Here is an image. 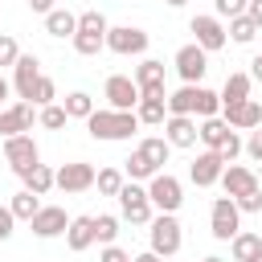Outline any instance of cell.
I'll return each mask as SVG.
<instances>
[{
	"label": "cell",
	"mask_w": 262,
	"mask_h": 262,
	"mask_svg": "<svg viewBox=\"0 0 262 262\" xmlns=\"http://www.w3.org/2000/svg\"><path fill=\"white\" fill-rule=\"evenodd\" d=\"M86 131L102 143H119V139H131L139 131V119H135V111H111L106 106V111H94L86 119Z\"/></svg>",
	"instance_id": "6da1fadb"
},
{
	"label": "cell",
	"mask_w": 262,
	"mask_h": 262,
	"mask_svg": "<svg viewBox=\"0 0 262 262\" xmlns=\"http://www.w3.org/2000/svg\"><path fill=\"white\" fill-rule=\"evenodd\" d=\"M168 151H172V143L160 139V135L139 139V147H135L131 160H127V176H131V180H151V176L168 164Z\"/></svg>",
	"instance_id": "7a4b0ae2"
},
{
	"label": "cell",
	"mask_w": 262,
	"mask_h": 262,
	"mask_svg": "<svg viewBox=\"0 0 262 262\" xmlns=\"http://www.w3.org/2000/svg\"><path fill=\"white\" fill-rule=\"evenodd\" d=\"M196 139H201L209 151H217L225 164H233V160L242 156V139H237V131H233L225 119H201V127H196Z\"/></svg>",
	"instance_id": "3957f363"
},
{
	"label": "cell",
	"mask_w": 262,
	"mask_h": 262,
	"mask_svg": "<svg viewBox=\"0 0 262 262\" xmlns=\"http://www.w3.org/2000/svg\"><path fill=\"white\" fill-rule=\"evenodd\" d=\"M106 16L98 12V8H90V12H82L78 16V33H74V49L82 53V57H94L98 49H106Z\"/></svg>",
	"instance_id": "277c9868"
},
{
	"label": "cell",
	"mask_w": 262,
	"mask_h": 262,
	"mask_svg": "<svg viewBox=\"0 0 262 262\" xmlns=\"http://www.w3.org/2000/svg\"><path fill=\"white\" fill-rule=\"evenodd\" d=\"M180 221H176V213H160V217H151V254L156 258H176L180 254Z\"/></svg>",
	"instance_id": "5b68a950"
},
{
	"label": "cell",
	"mask_w": 262,
	"mask_h": 262,
	"mask_svg": "<svg viewBox=\"0 0 262 262\" xmlns=\"http://www.w3.org/2000/svg\"><path fill=\"white\" fill-rule=\"evenodd\" d=\"M147 201H151V209H160V213H176V209L184 205V188H180L176 176L156 172V176L147 180Z\"/></svg>",
	"instance_id": "8992f818"
},
{
	"label": "cell",
	"mask_w": 262,
	"mask_h": 262,
	"mask_svg": "<svg viewBox=\"0 0 262 262\" xmlns=\"http://www.w3.org/2000/svg\"><path fill=\"white\" fill-rule=\"evenodd\" d=\"M209 229H213L217 242H233V237H237V229H242V209L233 205V196H217V201H213Z\"/></svg>",
	"instance_id": "52a82bcc"
},
{
	"label": "cell",
	"mask_w": 262,
	"mask_h": 262,
	"mask_svg": "<svg viewBox=\"0 0 262 262\" xmlns=\"http://www.w3.org/2000/svg\"><path fill=\"white\" fill-rule=\"evenodd\" d=\"M119 209H123V221H131V225H151V201H147V188H139L135 180L119 188Z\"/></svg>",
	"instance_id": "ba28073f"
},
{
	"label": "cell",
	"mask_w": 262,
	"mask_h": 262,
	"mask_svg": "<svg viewBox=\"0 0 262 262\" xmlns=\"http://www.w3.org/2000/svg\"><path fill=\"white\" fill-rule=\"evenodd\" d=\"M172 66H176V74L184 78V86H201V78H205V70H209V53H205L201 45H180Z\"/></svg>",
	"instance_id": "9c48e42d"
},
{
	"label": "cell",
	"mask_w": 262,
	"mask_h": 262,
	"mask_svg": "<svg viewBox=\"0 0 262 262\" xmlns=\"http://www.w3.org/2000/svg\"><path fill=\"white\" fill-rule=\"evenodd\" d=\"M4 160L16 176H25L33 164H41V151H37L33 135H12V139H4Z\"/></svg>",
	"instance_id": "30bf717a"
},
{
	"label": "cell",
	"mask_w": 262,
	"mask_h": 262,
	"mask_svg": "<svg viewBox=\"0 0 262 262\" xmlns=\"http://www.w3.org/2000/svg\"><path fill=\"white\" fill-rule=\"evenodd\" d=\"M188 33L196 37L192 45H201L205 53H217V49H225V41H229V37H225V25H221L217 16H192V20H188Z\"/></svg>",
	"instance_id": "8fae6325"
},
{
	"label": "cell",
	"mask_w": 262,
	"mask_h": 262,
	"mask_svg": "<svg viewBox=\"0 0 262 262\" xmlns=\"http://www.w3.org/2000/svg\"><path fill=\"white\" fill-rule=\"evenodd\" d=\"M106 49L119 53V57L143 53V49H147V33L135 29V25H115V29H106Z\"/></svg>",
	"instance_id": "7c38bea8"
},
{
	"label": "cell",
	"mask_w": 262,
	"mask_h": 262,
	"mask_svg": "<svg viewBox=\"0 0 262 262\" xmlns=\"http://www.w3.org/2000/svg\"><path fill=\"white\" fill-rule=\"evenodd\" d=\"M102 94H106L111 111H135V106H139V86H135V78H127V74H111L106 86H102Z\"/></svg>",
	"instance_id": "4fadbf2b"
},
{
	"label": "cell",
	"mask_w": 262,
	"mask_h": 262,
	"mask_svg": "<svg viewBox=\"0 0 262 262\" xmlns=\"http://www.w3.org/2000/svg\"><path fill=\"white\" fill-rule=\"evenodd\" d=\"M53 184H57L61 192H86V188H94V164H86V160L61 164V168L53 172Z\"/></svg>",
	"instance_id": "5bb4252c"
},
{
	"label": "cell",
	"mask_w": 262,
	"mask_h": 262,
	"mask_svg": "<svg viewBox=\"0 0 262 262\" xmlns=\"http://www.w3.org/2000/svg\"><path fill=\"white\" fill-rule=\"evenodd\" d=\"M221 172H225V160L217 156V151H201L196 160H192V168H188V180L196 184V188H209V184H217L221 180Z\"/></svg>",
	"instance_id": "9a60e30c"
},
{
	"label": "cell",
	"mask_w": 262,
	"mask_h": 262,
	"mask_svg": "<svg viewBox=\"0 0 262 262\" xmlns=\"http://www.w3.org/2000/svg\"><path fill=\"white\" fill-rule=\"evenodd\" d=\"M33 233L37 237H57V233H66V225H70V217H66V209L61 205H41L37 213H33Z\"/></svg>",
	"instance_id": "2e32d148"
},
{
	"label": "cell",
	"mask_w": 262,
	"mask_h": 262,
	"mask_svg": "<svg viewBox=\"0 0 262 262\" xmlns=\"http://www.w3.org/2000/svg\"><path fill=\"white\" fill-rule=\"evenodd\" d=\"M41 61L33 57V53H20L16 57V66H12V86H16V94H20V102H29L33 98V86H37V78H41V70H37Z\"/></svg>",
	"instance_id": "e0dca14e"
},
{
	"label": "cell",
	"mask_w": 262,
	"mask_h": 262,
	"mask_svg": "<svg viewBox=\"0 0 262 262\" xmlns=\"http://www.w3.org/2000/svg\"><path fill=\"white\" fill-rule=\"evenodd\" d=\"M135 86H139V98L164 94V61H156V57H143V61L135 66Z\"/></svg>",
	"instance_id": "ac0fdd59"
},
{
	"label": "cell",
	"mask_w": 262,
	"mask_h": 262,
	"mask_svg": "<svg viewBox=\"0 0 262 262\" xmlns=\"http://www.w3.org/2000/svg\"><path fill=\"white\" fill-rule=\"evenodd\" d=\"M164 139L172 147H192L196 143V119L192 115H168L164 119Z\"/></svg>",
	"instance_id": "d6986e66"
},
{
	"label": "cell",
	"mask_w": 262,
	"mask_h": 262,
	"mask_svg": "<svg viewBox=\"0 0 262 262\" xmlns=\"http://www.w3.org/2000/svg\"><path fill=\"white\" fill-rule=\"evenodd\" d=\"M221 188H225V196H246V192H254L258 188V176L250 172V168H242V164H225V172H221Z\"/></svg>",
	"instance_id": "ffe728a7"
},
{
	"label": "cell",
	"mask_w": 262,
	"mask_h": 262,
	"mask_svg": "<svg viewBox=\"0 0 262 262\" xmlns=\"http://www.w3.org/2000/svg\"><path fill=\"white\" fill-rule=\"evenodd\" d=\"M29 127H33V106H29V102H12V106L0 111V135H4V139L25 135Z\"/></svg>",
	"instance_id": "44dd1931"
},
{
	"label": "cell",
	"mask_w": 262,
	"mask_h": 262,
	"mask_svg": "<svg viewBox=\"0 0 262 262\" xmlns=\"http://www.w3.org/2000/svg\"><path fill=\"white\" fill-rule=\"evenodd\" d=\"M66 246H70L74 254H82V250L94 246V217H90V213L70 217V225H66Z\"/></svg>",
	"instance_id": "7402d4cb"
},
{
	"label": "cell",
	"mask_w": 262,
	"mask_h": 262,
	"mask_svg": "<svg viewBox=\"0 0 262 262\" xmlns=\"http://www.w3.org/2000/svg\"><path fill=\"white\" fill-rule=\"evenodd\" d=\"M225 123L233 131H254V127H262V106L254 98H246V102H237V106L225 111Z\"/></svg>",
	"instance_id": "603a6c76"
},
{
	"label": "cell",
	"mask_w": 262,
	"mask_h": 262,
	"mask_svg": "<svg viewBox=\"0 0 262 262\" xmlns=\"http://www.w3.org/2000/svg\"><path fill=\"white\" fill-rule=\"evenodd\" d=\"M217 98H221V111H229V106L246 102V98H250V74H229Z\"/></svg>",
	"instance_id": "cb8c5ba5"
},
{
	"label": "cell",
	"mask_w": 262,
	"mask_h": 262,
	"mask_svg": "<svg viewBox=\"0 0 262 262\" xmlns=\"http://www.w3.org/2000/svg\"><path fill=\"white\" fill-rule=\"evenodd\" d=\"M135 119H139V123H147V127H160V123L168 119V94L139 98V106H135Z\"/></svg>",
	"instance_id": "d4e9b609"
},
{
	"label": "cell",
	"mask_w": 262,
	"mask_h": 262,
	"mask_svg": "<svg viewBox=\"0 0 262 262\" xmlns=\"http://www.w3.org/2000/svg\"><path fill=\"white\" fill-rule=\"evenodd\" d=\"M45 33H49V37H74V33H78V16H74L70 8H53V12L45 16Z\"/></svg>",
	"instance_id": "484cf974"
},
{
	"label": "cell",
	"mask_w": 262,
	"mask_h": 262,
	"mask_svg": "<svg viewBox=\"0 0 262 262\" xmlns=\"http://www.w3.org/2000/svg\"><path fill=\"white\" fill-rule=\"evenodd\" d=\"M20 180H25V188H29L33 196H45V192L53 188V168H49V164H33Z\"/></svg>",
	"instance_id": "4316f807"
},
{
	"label": "cell",
	"mask_w": 262,
	"mask_h": 262,
	"mask_svg": "<svg viewBox=\"0 0 262 262\" xmlns=\"http://www.w3.org/2000/svg\"><path fill=\"white\" fill-rule=\"evenodd\" d=\"M229 250H233V262H250V258L262 250V237H258V233H246V229H237V237L229 242Z\"/></svg>",
	"instance_id": "83f0119b"
},
{
	"label": "cell",
	"mask_w": 262,
	"mask_h": 262,
	"mask_svg": "<svg viewBox=\"0 0 262 262\" xmlns=\"http://www.w3.org/2000/svg\"><path fill=\"white\" fill-rule=\"evenodd\" d=\"M196 90L201 86H180L176 94H168V115H192L196 111Z\"/></svg>",
	"instance_id": "f1b7e54d"
},
{
	"label": "cell",
	"mask_w": 262,
	"mask_h": 262,
	"mask_svg": "<svg viewBox=\"0 0 262 262\" xmlns=\"http://www.w3.org/2000/svg\"><path fill=\"white\" fill-rule=\"evenodd\" d=\"M90 115H94V98L86 90L66 94V119H90Z\"/></svg>",
	"instance_id": "f546056e"
},
{
	"label": "cell",
	"mask_w": 262,
	"mask_h": 262,
	"mask_svg": "<svg viewBox=\"0 0 262 262\" xmlns=\"http://www.w3.org/2000/svg\"><path fill=\"white\" fill-rule=\"evenodd\" d=\"M37 209H41V201H37L29 188H20V192L12 196V205H8V213H12L16 221H33V213H37Z\"/></svg>",
	"instance_id": "4dcf8cb0"
},
{
	"label": "cell",
	"mask_w": 262,
	"mask_h": 262,
	"mask_svg": "<svg viewBox=\"0 0 262 262\" xmlns=\"http://www.w3.org/2000/svg\"><path fill=\"white\" fill-rule=\"evenodd\" d=\"M225 37H233L237 45H250V41L258 37V25H254V20H250V16L242 12V16H233V20H229V29H225Z\"/></svg>",
	"instance_id": "1f68e13d"
},
{
	"label": "cell",
	"mask_w": 262,
	"mask_h": 262,
	"mask_svg": "<svg viewBox=\"0 0 262 262\" xmlns=\"http://www.w3.org/2000/svg\"><path fill=\"white\" fill-rule=\"evenodd\" d=\"M94 184H98V192H102V196H119V188H123L127 180H123V172H119V168H98V172H94Z\"/></svg>",
	"instance_id": "d6a6232c"
},
{
	"label": "cell",
	"mask_w": 262,
	"mask_h": 262,
	"mask_svg": "<svg viewBox=\"0 0 262 262\" xmlns=\"http://www.w3.org/2000/svg\"><path fill=\"white\" fill-rule=\"evenodd\" d=\"M115 237H119V217H111V213L94 217V242H102V246H115Z\"/></svg>",
	"instance_id": "836d02e7"
},
{
	"label": "cell",
	"mask_w": 262,
	"mask_h": 262,
	"mask_svg": "<svg viewBox=\"0 0 262 262\" xmlns=\"http://www.w3.org/2000/svg\"><path fill=\"white\" fill-rule=\"evenodd\" d=\"M57 98V86H53V78H37V86H33V98H29V106H49Z\"/></svg>",
	"instance_id": "e575fe53"
},
{
	"label": "cell",
	"mask_w": 262,
	"mask_h": 262,
	"mask_svg": "<svg viewBox=\"0 0 262 262\" xmlns=\"http://www.w3.org/2000/svg\"><path fill=\"white\" fill-rule=\"evenodd\" d=\"M41 127H49V131H61L66 127V106H41Z\"/></svg>",
	"instance_id": "d590c367"
},
{
	"label": "cell",
	"mask_w": 262,
	"mask_h": 262,
	"mask_svg": "<svg viewBox=\"0 0 262 262\" xmlns=\"http://www.w3.org/2000/svg\"><path fill=\"white\" fill-rule=\"evenodd\" d=\"M246 4H250V0H213V8H217V20H221V16H225V20L242 16V12H246Z\"/></svg>",
	"instance_id": "8d00e7d4"
},
{
	"label": "cell",
	"mask_w": 262,
	"mask_h": 262,
	"mask_svg": "<svg viewBox=\"0 0 262 262\" xmlns=\"http://www.w3.org/2000/svg\"><path fill=\"white\" fill-rule=\"evenodd\" d=\"M233 205H237L242 213H262V184H258L254 192H246V196H237Z\"/></svg>",
	"instance_id": "74e56055"
},
{
	"label": "cell",
	"mask_w": 262,
	"mask_h": 262,
	"mask_svg": "<svg viewBox=\"0 0 262 262\" xmlns=\"http://www.w3.org/2000/svg\"><path fill=\"white\" fill-rule=\"evenodd\" d=\"M16 57H20V49H16V41L0 33V66H16Z\"/></svg>",
	"instance_id": "f35d334b"
},
{
	"label": "cell",
	"mask_w": 262,
	"mask_h": 262,
	"mask_svg": "<svg viewBox=\"0 0 262 262\" xmlns=\"http://www.w3.org/2000/svg\"><path fill=\"white\" fill-rule=\"evenodd\" d=\"M242 147H246V151H250V156L262 164V127H258V131H250V139H246Z\"/></svg>",
	"instance_id": "ab89813d"
},
{
	"label": "cell",
	"mask_w": 262,
	"mask_h": 262,
	"mask_svg": "<svg viewBox=\"0 0 262 262\" xmlns=\"http://www.w3.org/2000/svg\"><path fill=\"white\" fill-rule=\"evenodd\" d=\"M98 262H131V254H127V250H119V246H102Z\"/></svg>",
	"instance_id": "60d3db41"
},
{
	"label": "cell",
	"mask_w": 262,
	"mask_h": 262,
	"mask_svg": "<svg viewBox=\"0 0 262 262\" xmlns=\"http://www.w3.org/2000/svg\"><path fill=\"white\" fill-rule=\"evenodd\" d=\"M12 225H16V217L0 205V242H4V237H12Z\"/></svg>",
	"instance_id": "b9f144b4"
},
{
	"label": "cell",
	"mask_w": 262,
	"mask_h": 262,
	"mask_svg": "<svg viewBox=\"0 0 262 262\" xmlns=\"http://www.w3.org/2000/svg\"><path fill=\"white\" fill-rule=\"evenodd\" d=\"M246 16H250V20L262 29V0H250V4H246Z\"/></svg>",
	"instance_id": "7bdbcfd3"
},
{
	"label": "cell",
	"mask_w": 262,
	"mask_h": 262,
	"mask_svg": "<svg viewBox=\"0 0 262 262\" xmlns=\"http://www.w3.org/2000/svg\"><path fill=\"white\" fill-rule=\"evenodd\" d=\"M250 82H262V53L250 57Z\"/></svg>",
	"instance_id": "ee69618b"
},
{
	"label": "cell",
	"mask_w": 262,
	"mask_h": 262,
	"mask_svg": "<svg viewBox=\"0 0 262 262\" xmlns=\"http://www.w3.org/2000/svg\"><path fill=\"white\" fill-rule=\"evenodd\" d=\"M29 8L41 12V16H49V12H53V0H29Z\"/></svg>",
	"instance_id": "f6af8a7d"
},
{
	"label": "cell",
	"mask_w": 262,
	"mask_h": 262,
	"mask_svg": "<svg viewBox=\"0 0 262 262\" xmlns=\"http://www.w3.org/2000/svg\"><path fill=\"white\" fill-rule=\"evenodd\" d=\"M131 262H164V258H156V254H151V250H143V254H135V258H131Z\"/></svg>",
	"instance_id": "bcb514c9"
},
{
	"label": "cell",
	"mask_w": 262,
	"mask_h": 262,
	"mask_svg": "<svg viewBox=\"0 0 262 262\" xmlns=\"http://www.w3.org/2000/svg\"><path fill=\"white\" fill-rule=\"evenodd\" d=\"M4 98H8V82L0 78V102H4Z\"/></svg>",
	"instance_id": "7dc6e473"
},
{
	"label": "cell",
	"mask_w": 262,
	"mask_h": 262,
	"mask_svg": "<svg viewBox=\"0 0 262 262\" xmlns=\"http://www.w3.org/2000/svg\"><path fill=\"white\" fill-rule=\"evenodd\" d=\"M201 262H225V258H217V254H209V258H201Z\"/></svg>",
	"instance_id": "c3c4849f"
},
{
	"label": "cell",
	"mask_w": 262,
	"mask_h": 262,
	"mask_svg": "<svg viewBox=\"0 0 262 262\" xmlns=\"http://www.w3.org/2000/svg\"><path fill=\"white\" fill-rule=\"evenodd\" d=\"M168 4H172V8H180V4H188V0H168Z\"/></svg>",
	"instance_id": "681fc988"
},
{
	"label": "cell",
	"mask_w": 262,
	"mask_h": 262,
	"mask_svg": "<svg viewBox=\"0 0 262 262\" xmlns=\"http://www.w3.org/2000/svg\"><path fill=\"white\" fill-rule=\"evenodd\" d=\"M250 262H262V250H258V254H254V258H250Z\"/></svg>",
	"instance_id": "f907efd6"
},
{
	"label": "cell",
	"mask_w": 262,
	"mask_h": 262,
	"mask_svg": "<svg viewBox=\"0 0 262 262\" xmlns=\"http://www.w3.org/2000/svg\"><path fill=\"white\" fill-rule=\"evenodd\" d=\"M254 176H258V184H262V168H258V172H254Z\"/></svg>",
	"instance_id": "816d5d0a"
},
{
	"label": "cell",
	"mask_w": 262,
	"mask_h": 262,
	"mask_svg": "<svg viewBox=\"0 0 262 262\" xmlns=\"http://www.w3.org/2000/svg\"><path fill=\"white\" fill-rule=\"evenodd\" d=\"M258 237H262V233H258Z\"/></svg>",
	"instance_id": "f5cc1de1"
}]
</instances>
